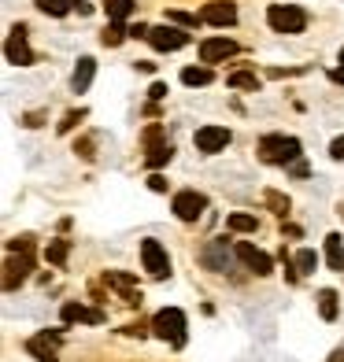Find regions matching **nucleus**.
<instances>
[{
	"mask_svg": "<svg viewBox=\"0 0 344 362\" xmlns=\"http://www.w3.org/2000/svg\"><path fill=\"white\" fill-rule=\"evenodd\" d=\"M304 156V144L297 137H285V134H267L259 141V159L270 163V167H292Z\"/></svg>",
	"mask_w": 344,
	"mask_h": 362,
	"instance_id": "1",
	"label": "nucleus"
},
{
	"mask_svg": "<svg viewBox=\"0 0 344 362\" xmlns=\"http://www.w3.org/2000/svg\"><path fill=\"white\" fill-rule=\"evenodd\" d=\"M189 322H185V310H178V307H163L156 310V318H152V333L159 340H167L171 348H185V340H189Z\"/></svg>",
	"mask_w": 344,
	"mask_h": 362,
	"instance_id": "2",
	"label": "nucleus"
},
{
	"mask_svg": "<svg viewBox=\"0 0 344 362\" xmlns=\"http://www.w3.org/2000/svg\"><path fill=\"white\" fill-rule=\"evenodd\" d=\"M267 23H270L274 34H304L307 30V11L297 8V4H270Z\"/></svg>",
	"mask_w": 344,
	"mask_h": 362,
	"instance_id": "3",
	"label": "nucleus"
},
{
	"mask_svg": "<svg viewBox=\"0 0 344 362\" xmlns=\"http://www.w3.org/2000/svg\"><path fill=\"white\" fill-rule=\"evenodd\" d=\"M4 56H8V63H15V67H34V63H38L34 48L26 45V26L23 23L11 26V34L4 41Z\"/></svg>",
	"mask_w": 344,
	"mask_h": 362,
	"instance_id": "4",
	"label": "nucleus"
},
{
	"mask_svg": "<svg viewBox=\"0 0 344 362\" xmlns=\"http://www.w3.org/2000/svg\"><path fill=\"white\" fill-rule=\"evenodd\" d=\"M149 45L156 48V52H178V48L189 45V34H185L182 26L163 23V26H152V30H149Z\"/></svg>",
	"mask_w": 344,
	"mask_h": 362,
	"instance_id": "5",
	"label": "nucleus"
},
{
	"mask_svg": "<svg viewBox=\"0 0 344 362\" xmlns=\"http://www.w3.org/2000/svg\"><path fill=\"white\" fill-rule=\"evenodd\" d=\"M171 211L182 222H196L207 211V196L204 192H196V189H185V192H174V204H171Z\"/></svg>",
	"mask_w": 344,
	"mask_h": 362,
	"instance_id": "6",
	"label": "nucleus"
},
{
	"mask_svg": "<svg viewBox=\"0 0 344 362\" xmlns=\"http://www.w3.org/2000/svg\"><path fill=\"white\" fill-rule=\"evenodd\" d=\"M229 141H234V137H229V129H226V126H200V129L193 134V144L200 148L204 156H219V152H226Z\"/></svg>",
	"mask_w": 344,
	"mask_h": 362,
	"instance_id": "7",
	"label": "nucleus"
},
{
	"mask_svg": "<svg viewBox=\"0 0 344 362\" xmlns=\"http://www.w3.org/2000/svg\"><path fill=\"white\" fill-rule=\"evenodd\" d=\"M141 262H144V270H149L152 277H171V255L167 248H163L159 240H141Z\"/></svg>",
	"mask_w": 344,
	"mask_h": 362,
	"instance_id": "8",
	"label": "nucleus"
},
{
	"mask_svg": "<svg viewBox=\"0 0 344 362\" xmlns=\"http://www.w3.org/2000/svg\"><path fill=\"white\" fill-rule=\"evenodd\" d=\"M30 270H34V255H26V252H8V262H4V292H15L26 277Z\"/></svg>",
	"mask_w": 344,
	"mask_h": 362,
	"instance_id": "9",
	"label": "nucleus"
},
{
	"mask_svg": "<svg viewBox=\"0 0 344 362\" xmlns=\"http://www.w3.org/2000/svg\"><path fill=\"white\" fill-rule=\"evenodd\" d=\"M234 255H237V259H241V262H244V267H248L256 277H267V274H274V259H270L267 252H259L256 244H248V240H241Z\"/></svg>",
	"mask_w": 344,
	"mask_h": 362,
	"instance_id": "10",
	"label": "nucleus"
},
{
	"mask_svg": "<svg viewBox=\"0 0 344 362\" xmlns=\"http://www.w3.org/2000/svg\"><path fill=\"white\" fill-rule=\"evenodd\" d=\"M104 285H111L115 292L122 296V303H130V307H141V288H137V277L134 274H119V270H108L104 274Z\"/></svg>",
	"mask_w": 344,
	"mask_h": 362,
	"instance_id": "11",
	"label": "nucleus"
},
{
	"mask_svg": "<svg viewBox=\"0 0 344 362\" xmlns=\"http://www.w3.org/2000/svg\"><path fill=\"white\" fill-rule=\"evenodd\" d=\"M200 262H204L207 270H215V274H226L229 270V248H226V240H207L204 252H200Z\"/></svg>",
	"mask_w": 344,
	"mask_h": 362,
	"instance_id": "12",
	"label": "nucleus"
},
{
	"mask_svg": "<svg viewBox=\"0 0 344 362\" xmlns=\"http://www.w3.org/2000/svg\"><path fill=\"white\" fill-rule=\"evenodd\" d=\"M237 52V45L229 41V37H207L204 45H200V63L207 67V63H219V59H229Z\"/></svg>",
	"mask_w": 344,
	"mask_h": 362,
	"instance_id": "13",
	"label": "nucleus"
},
{
	"mask_svg": "<svg viewBox=\"0 0 344 362\" xmlns=\"http://www.w3.org/2000/svg\"><path fill=\"white\" fill-rule=\"evenodd\" d=\"M200 19H204L207 26H234V23H237V8L226 4V0H215V4H204Z\"/></svg>",
	"mask_w": 344,
	"mask_h": 362,
	"instance_id": "14",
	"label": "nucleus"
},
{
	"mask_svg": "<svg viewBox=\"0 0 344 362\" xmlns=\"http://www.w3.org/2000/svg\"><path fill=\"white\" fill-rule=\"evenodd\" d=\"M59 318L74 325V322H86V325H101L104 322V310H93V307H81V303H63L59 307Z\"/></svg>",
	"mask_w": 344,
	"mask_h": 362,
	"instance_id": "15",
	"label": "nucleus"
},
{
	"mask_svg": "<svg viewBox=\"0 0 344 362\" xmlns=\"http://www.w3.org/2000/svg\"><path fill=\"white\" fill-rule=\"evenodd\" d=\"M56 344H59V333H41L34 340H26V351L38 355L41 362H59L56 358Z\"/></svg>",
	"mask_w": 344,
	"mask_h": 362,
	"instance_id": "16",
	"label": "nucleus"
},
{
	"mask_svg": "<svg viewBox=\"0 0 344 362\" xmlns=\"http://www.w3.org/2000/svg\"><path fill=\"white\" fill-rule=\"evenodd\" d=\"M93 74H96V59H93V56H81L78 67H74V74H71V89H74V93H86V89L93 86Z\"/></svg>",
	"mask_w": 344,
	"mask_h": 362,
	"instance_id": "17",
	"label": "nucleus"
},
{
	"mask_svg": "<svg viewBox=\"0 0 344 362\" xmlns=\"http://www.w3.org/2000/svg\"><path fill=\"white\" fill-rule=\"evenodd\" d=\"M101 4H104V11H108V19H111V23H126L130 15L137 11L134 0H101Z\"/></svg>",
	"mask_w": 344,
	"mask_h": 362,
	"instance_id": "18",
	"label": "nucleus"
},
{
	"mask_svg": "<svg viewBox=\"0 0 344 362\" xmlns=\"http://www.w3.org/2000/svg\"><path fill=\"white\" fill-rule=\"evenodd\" d=\"M326 262H330V270L344 274V244H340V237H337V233L326 237Z\"/></svg>",
	"mask_w": 344,
	"mask_h": 362,
	"instance_id": "19",
	"label": "nucleus"
},
{
	"mask_svg": "<svg viewBox=\"0 0 344 362\" xmlns=\"http://www.w3.org/2000/svg\"><path fill=\"white\" fill-rule=\"evenodd\" d=\"M171 159H174V148H171V141H167V144L149 148V156H144V167H149V170H159V167H167Z\"/></svg>",
	"mask_w": 344,
	"mask_h": 362,
	"instance_id": "20",
	"label": "nucleus"
},
{
	"mask_svg": "<svg viewBox=\"0 0 344 362\" xmlns=\"http://www.w3.org/2000/svg\"><path fill=\"white\" fill-rule=\"evenodd\" d=\"M34 4H38L45 15H52V19H63V15H67L71 8H78L81 0H34Z\"/></svg>",
	"mask_w": 344,
	"mask_h": 362,
	"instance_id": "21",
	"label": "nucleus"
},
{
	"mask_svg": "<svg viewBox=\"0 0 344 362\" xmlns=\"http://www.w3.org/2000/svg\"><path fill=\"white\" fill-rule=\"evenodd\" d=\"M126 37H130V26H122V23H108V26H104V34H101V45H104V48H119Z\"/></svg>",
	"mask_w": 344,
	"mask_h": 362,
	"instance_id": "22",
	"label": "nucleus"
},
{
	"mask_svg": "<svg viewBox=\"0 0 344 362\" xmlns=\"http://www.w3.org/2000/svg\"><path fill=\"white\" fill-rule=\"evenodd\" d=\"M226 81H229V89H248V93L259 89V74L256 71H234Z\"/></svg>",
	"mask_w": 344,
	"mask_h": 362,
	"instance_id": "23",
	"label": "nucleus"
},
{
	"mask_svg": "<svg viewBox=\"0 0 344 362\" xmlns=\"http://www.w3.org/2000/svg\"><path fill=\"white\" fill-rule=\"evenodd\" d=\"M226 226L234 229V233H256V229H259V218H256V215H244V211H237V215H229V218H226Z\"/></svg>",
	"mask_w": 344,
	"mask_h": 362,
	"instance_id": "24",
	"label": "nucleus"
},
{
	"mask_svg": "<svg viewBox=\"0 0 344 362\" xmlns=\"http://www.w3.org/2000/svg\"><path fill=\"white\" fill-rule=\"evenodd\" d=\"M319 315L326 322H337V292L333 288H322L319 292Z\"/></svg>",
	"mask_w": 344,
	"mask_h": 362,
	"instance_id": "25",
	"label": "nucleus"
},
{
	"mask_svg": "<svg viewBox=\"0 0 344 362\" xmlns=\"http://www.w3.org/2000/svg\"><path fill=\"white\" fill-rule=\"evenodd\" d=\"M182 81L185 86H211V81H215V74H211V67H185L182 71Z\"/></svg>",
	"mask_w": 344,
	"mask_h": 362,
	"instance_id": "26",
	"label": "nucleus"
},
{
	"mask_svg": "<svg viewBox=\"0 0 344 362\" xmlns=\"http://www.w3.org/2000/svg\"><path fill=\"white\" fill-rule=\"evenodd\" d=\"M263 200H267V207L274 211L277 218H289V196H282L277 189H267V192H263Z\"/></svg>",
	"mask_w": 344,
	"mask_h": 362,
	"instance_id": "27",
	"label": "nucleus"
},
{
	"mask_svg": "<svg viewBox=\"0 0 344 362\" xmlns=\"http://www.w3.org/2000/svg\"><path fill=\"white\" fill-rule=\"evenodd\" d=\"M67 252H71V240H52L45 248V259L52 262V267H63V262H67Z\"/></svg>",
	"mask_w": 344,
	"mask_h": 362,
	"instance_id": "28",
	"label": "nucleus"
},
{
	"mask_svg": "<svg viewBox=\"0 0 344 362\" xmlns=\"http://www.w3.org/2000/svg\"><path fill=\"white\" fill-rule=\"evenodd\" d=\"M292 262H297V270H300V274H315V267H319V255L311 252V248H300L297 255H292Z\"/></svg>",
	"mask_w": 344,
	"mask_h": 362,
	"instance_id": "29",
	"label": "nucleus"
},
{
	"mask_svg": "<svg viewBox=\"0 0 344 362\" xmlns=\"http://www.w3.org/2000/svg\"><path fill=\"white\" fill-rule=\"evenodd\" d=\"M167 23H174V26H182V30H189V26H196V23H204L200 15H189V11H178V8H171L167 11Z\"/></svg>",
	"mask_w": 344,
	"mask_h": 362,
	"instance_id": "30",
	"label": "nucleus"
},
{
	"mask_svg": "<svg viewBox=\"0 0 344 362\" xmlns=\"http://www.w3.org/2000/svg\"><path fill=\"white\" fill-rule=\"evenodd\" d=\"M86 115H89L86 107H78V111H67V115H63V122H59L56 129H59V134H71V129H74V126H78L81 119H86Z\"/></svg>",
	"mask_w": 344,
	"mask_h": 362,
	"instance_id": "31",
	"label": "nucleus"
},
{
	"mask_svg": "<svg viewBox=\"0 0 344 362\" xmlns=\"http://www.w3.org/2000/svg\"><path fill=\"white\" fill-rule=\"evenodd\" d=\"M144 144H149V148L167 144V137H163V126H149V129H144Z\"/></svg>",
	"mask_w": 344,
	"mask_h": 362,
	"instance_id": "32",
	"label": "nucleus"
},
{
	"mask_svg": "<svg viewBox=\"0 0 344 362\" xmlns=\"http://www.w3.org/2000/svg\"><path fill=\"white\" fill-rule=\"evenodd\" d=\"M45 122V111H30V115H23V126H30V129H38Z\"/></svg>",
	"mask_w": 344,
	"mask_h": 362,
	"instance_id": "33",
	"label": "nucleus"
},
{
	"mask_svg": "<svg viewBox=\"0 0 344 362\" xmlns=\"http://www.w3.org/2000/svg\"><path fill=\"white\" fill-rule=\"evenodd\" d=\"M149 189H152V192H167V177H163V174H152V177H149Z\"/></svg>",
	"mask_w": 344,
	"mask_h": 362,
	"instance_id": "34",
	"label": "nucleus"
},
{
	"mask_svg": "<svg viewBox=\"0 0 344 362\" xmlns=\"http://www.w3.org/2000/svg\"><path fill=\"white\" fill-rule=\"evenodd\" d=\"M74 152H78V156H86V159H93V141H89V137H86V141H78V144H74Z\"/></svg>",
	"mask_w": 344,
	"mask_h": 362,
	"instance_id": "35",
	"label": "nucleus"
},
{
	"mask_svg": "<svg viewBox=\"0 0 344 362\" xmlns=\"http://www.w3.org/2000/svg\"><path fill=\"white\" fill-rule=\"evenodd\" d=\"M330 156H333V159H344V134H340V137H333V144H330Z\"/></svg>",
	"mask_w": 344,
	"mask_h": 362,
	"instance_id": "36",
	"label": "nucleus"
},
{
	"mask_svg": "<svg viewBox=\"0 0 344 362\" xmlns=\"http://www.w3.org/2000/svg\"><path fill=\"white\" fill-rule=\"evenodd\" d=\"M149 30H152V26H144V23H134V26H130V37H149Z\"/></svg>",
	"mask_w": 344,
	"mask_h": 362,
	"instance_id": "37",
	"label": "nucleus"
},
{
	"mask_svg": "<svg viewBox=\"0 0 344 362\" xmlns=\"http://www.w3.org/2000/svg\"><path fill=\"white\" fill-rule=\"evenodd\" d=\"M149 96H152V100H163V96H167V86H163V81H156V86L149 89Z\"/></svg>",
	"mask_w": 344,
	"mask_h": 362,
	"instance_id": "38",
	"label": "nucleus"
},
{
	"mask_svg": "<svg viewBox=\"0 0 344 362\" xmlns=\"http://www.w3.org/2000/svg\"><path fill=\"white\" fill-rule=\"evenodd\" d=\"M292 174H297V177H307V174H311V167H307L304 159H297V163H292Z\"/></svg>",
	"mask_w": 344,
	"mask_h": 362,
	"instance_id": "39",
	"label": "nucleus"
},
{
	"mask_svg": "<svg viewBox=\"0 0 344 362\" xmlns=\"http://www.w3.org/2000/svg\"><path fill=\"white\" fill-rule=\"evenodd\" d=\"M333 81H344V48H340V56H337V71H333Z\"/></svg>",
	"mask_w": 344,
	"mask_h": 362,
	"instance_id": "40",
	"label": "nucleus"
}]
</instances>
